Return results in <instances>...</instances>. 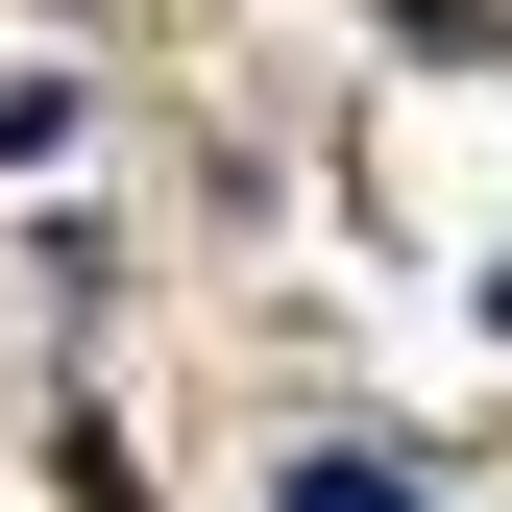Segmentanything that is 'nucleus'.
I'll use <instances>...</instances> for the list:
<instances>
[{"label":"nucleus","instance_id":"1","mask_svg":"<svg viewBox=\"0 0 512 512\" xmlns=\"http://www.w3.org/2000/svg\"><path fill=\"white\" fill-rule=\"evenodd\" d=\"M293 512H415V464H391V439H317V464H293Z\"/></svg>","mask_w":512,"mask_h":512},{"label":"nucleus","instance_id":"2","mask_svg":"<svg viewBox=\"0 0 512 512\" xmlns=\"http://www.w3.org/2000/svg\"><path fill=\"white\" fill-rule=\"evenodd\" d=\"M488 342H512V269H488Z\"/></svg>","mask_w":512,"mask_h":512}]
</instances>
